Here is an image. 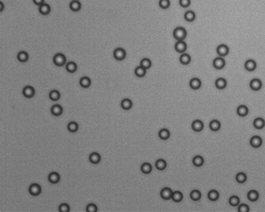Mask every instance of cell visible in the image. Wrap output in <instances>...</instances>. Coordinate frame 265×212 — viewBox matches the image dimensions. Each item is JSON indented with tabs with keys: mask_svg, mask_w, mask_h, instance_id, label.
Here are the masks:
<instances>
[{
	"mask_svg": "<svg viewBox=\"0 0 265 212\" xmlns=\"http://www.w3.org/2000/svg\"><path fill=\"white\" fill-rule=\"evenodd\" d=\"M80 85L82 88H89L91 85V80L90 79L88 76H83L80 80Z\"/></svg>",
	"mask_w": 265,
	"mask_h": 212,
	"instance_id": "cell-23",
	"label": "cell"
},
{
	"mask_svg": "<svg viewBox=\"0 0 265 212\" xmlns=\"http://www.w3.org/2000/svg\"><path fill=\"white\" fill-rule=\"evenodd\" d=\"M120 104H121L122 109H124V110H129L133 107V102L129 99H124L121 101Z\"/></svg>",
	"mask_w": 265,
	"mask_h": 212,
	"instance_id": "cell-32",
	"label": "cell"
},
{
	"mask_svg": "<svg viewBox=\"0 0 265 212\" xmlns=\"http://www.w3.org/2000/svg\"><path fill=\"white\" fill-rule=\"evenodd\" d=\"M173 37L177 41H184L187 36V32L182 27H176L173 31Z\"/></svg>",
	"mask_w": 265,
	"mask_h": 212,
	"instance_id": "cell-1",
	"label": "cell"
},
{
	"mask_svg": "<svg viewBox=\"0 0 265 212\" xmlns=\"http://www.w3.org/2000/svg\"><path fill=\"white\" fill-rule=\"evenodd\" d=\"M184 19L186 20V22H192L195 19V13L194 11L192 10H188L185 12L184 14Z\"/></svg>",
	"mask_w": 265,
	"mask_h": 212,
	"instance_id": "cell-27",
	"label": "cell"
},
{
	"mask_svg": "<svg viewBox=\"0 0 265 212\" xmlns=\"http://www.w3.org/2000/svg\"><path fill=\"white\" fill-rule=\"evenodd\" d=\"M59 210L61 212H68L70 211V206L66 203L61 204V206H59Z\"/></svg>",
	"mask_w": 265,
	"mask_h": 212,
	"instance_id": "cell-46",
	"label": "cell"
},
{
	"mask_svg": "<svg viewBox=\"0 0 265 212\" xmlns=\"http://www.w3.org/2000/svg\"><path fill=\"white\" fill-rule=\"evenodd\" d=\"M156 168L159 171H163V170L166 169L167 167V162L166 161L163 160V159H158L157 160V162H155Z\"/></svg>",
	"mask_w": 265,
	"mask_h": 212,
	"instance_id": "cell-36",
	"label": "cell"
},
{
	"mask_svg": "<svg viewBox=\"0 0 265 212\" xmlns=\"http://www.w3.org/2000/svg\"><path fill=\"white\" fill-rule=\"evenodd\" d=\"M51 113L54 116L58 117V116L62 115V113H63V108L60 104H55V105H53L51 108Z\"/></svg>",
	"mask_w": 265,
	"mask_h": 212,
	"instance_id": "cell-18",
	"label": "cell"
},
{
	"mask_svg": "<svg viewBox=\"0 0 265 212\" xmlns=\"http://www.w3.org/2000/svg\"><path fill=\"white\" fill-rule=\"evenodd\" d=\"M216 52L217 54L219 55V56L225 57V56H226L229 54V49L228 46L226 45V44H220V45L217 46Z\"/></svg>",
	"mask_w": 265,
	"mask_h": 212,
	"instance_id": "cell-4",
	"label": "cell"
},
{
	"mask_svg": "<svg viewBox=\"0 0 265 212\" xmlns=\"http://www.w3.org/2000/svg\"><path fill=\"white\" fill-rule=\"evenodd\" d=\"M172 189L169 187H164L163 189H161V192H160V196L163 199V200H169L172 199Z\"/></svg>",
	"mask_w": 265,
	"mask_h": 212,
	"instance_id": "cell-11",
	"label": "cell"
},
{
	"mask_svg": "<svg viewBox=\"0 0 265 212\" xmlns=\"http://www.w3.org/2000/svg\"><path fill=\"white\" fill-rule=\"evenodd\" d=\"M190 197L192 200L194 201H197L201 198V191H198V190H193V191L191 192L190 194Z\"/></svg>",
	"mask_w": 265,
	"mask_h": 212,
	"instance_id": "cell-41",
	"label": "cell"
},
{
	"mask_svg": "<svg viewBox=\"0 0 265 212\" xmlns=\"http://www.w3.org/2000/svg\"><path fill=\"white\" fill-rule=\"evenodd\" d=\"M179 61H180L181 64L183 65V66H187V65H189L191 63L192 58H191V56L189 54H187V53H182L180 56Z\"/></svg>",
	"mask_w": 265,
	"mask_h": 212,
	"instance_id": "cell-17",
	"label": "cell"
},
{
	"mask_svg": "<svg viewBox=\"0 0 265 212\" xmlns=\"http://www.w3.org/2000/svg\"><path fill=\"white\" fill-rule=\"evenodd\" d=\"M33 1V3L35 5H37V6H41L42 4H43V3H45V0H32Z\"/></svg>",
	"mask_w": 265,
	"mask_h": 212,
	"instance_id": "cell-49",
	"label": "cell"
},
{
	"mask_svg": "<svg viewBox=\"0 0 265 212\" xmlns=\"http://www.w3.org/2000/svg\"><path fill=\"white\" fill-rule=\"evenodd\" d=\"M146 73H147L146 69H144V68L141 67V66L137 67L136 68H135V70H134V74H135V76H137V77H138V78L144 77V76H146Z\"/></svg>",
	"mask_w": 265,
	"mask_h": 212,
	"instance_id": "cell-29",
	"label": "cell"
},
{
	"mask_svg": "<svg viewBox=\"0 0 265 212\" xmlns=\"http://www.w3.org/2000/svg\"><path fill=\"white\" fill-rule=\"evenodd\" d=\"M250 145L252 146L254 149H259L261 147L263 143V139L261 137L258 136V135H254L251 138H250Z\"/></svg>",
	"mask_w": 265,
	"mask_h": 212,
	"instance_id": "cell-5",
	"label": "cell"
},
{
	"mask_svg": "<svg viewBox=\"0 0 265 212\" xmlns=\"http://www.w3.org/2000/svg\"><path fill=\"white\" fill-rule=\"evenodd\" d=\"M219 194L216 190H211L208 192V198L211 201H216L219 199Z\"/></svg>",
	"mask_w": 265,
	"mask_h": 212,
	"instance_id": "cell-35",
	"label": "cell"
},
{
	"mask_svg": "<svg viewBox=\"0 0 265 212\" xmlns=\"http://www.w3.org/2000/svg\"><path fill=\"white\" fill-rule=\"evenodd\" d=\"M215 85L218 90H224L227 86V81L224 78H218L215 82Z\"/></svg>",
	"mask_w": 265,
	"mask_h": 212,
	"instance_id": "cell-22",
	"label": "cell"
},
{
	"mask_svg": "<svg viewBox=\"0 0 265 212\" xmlns=\"http://www.w3.org/2000/svg\"><path fill=\"white\" fill-rule=\"evenodd\" d=\"M67 128L71 133H76L79 129V125H78V124L76 122H70L68 124V125H67Z\"/></svg>",
	"mask_w": 265,
	"mask_h": 212,
	"instance_id": "cell-42",
	"label": "cell"
},
{
	"mask_svg": "<svg viewBox=\"0 0 265 212\" xmlns=\"http://www.w3.org/2000/svg\"><path fill=\"white\" fill-rule=\"evenodd\" d=\"M158 137L162 140H167L170 138V131L167 128H161L158 132Z\"/></svg>",
	"mask_w": 265,
	"mask_h": 212,
	"instance_id": "cell-33",
	"label": "cell"
},
{
	"mask_svg": "<svg viewBox=\"0 0 265 212\" xmlns=\"http://www.w3.org/2000/svg\"><path fill=\"white\" fill-rule=\"evenodd\" d=\"M53 63L56 67H63L66 63V57L63 53H56L53 56Z\"/></svg>",
	"mask_w": 265,
	"mask_h": 212,
	"instance_id": "cell-2",
	"label": "cell"
},
{
	"mask_svg": "<svg viewBox=\"0 0 265 212\" xmlns=\"http://www.w3.org/2000/svg\"><path fill=\"white\" fill-rule=\"evenodd\" d=\"M86 210L89 212H96L98 210V208L95 204L91 203L89 204L88 206H86Z\"/></svg>",
	"mask_w": 265,
	"mask_h": 212,
	"instance_id": "cell-48",
	"label": "cell"
},
{
	"mask_svg": "<svg viewBox=\"0 0 265 212\" xmlns=\"http://www.w3.org/2000/svg\"><path fill=\"white\" fill-rule=\"evenodd\" d=\"M249 114V109L245 105H240L237 108V115L240 117H245Z\"/></svg>",
	"mask_w": 265,
	"mask_h": 212,
	"instance_id": "cell-25",
	"label": "cell"
},
{
	"mask_svg": "<svg viewBox=\"0 0 265 212\" xmlns=\"http://www.w3.org/2000/svg\"><path fill=\"white\" fill-rule=\"evenodd\" d=\"M152 170V165L149 163V162H144V163L142 164L141 166V171L142 173H144V174H149Z\"/></svg>",
	"mask_w": 265,
	"mask_h": 212,
	"instance_id": "cell-34",
	"label": "cell"
},
{
	"mask_svg": "<svg viewBox=\"0 0 265 212\" xmlns=\"http://www.w3.org/2000/svg\"><path fill=\"white\" fill-rule=\"evenodd\" d=\"M236 182L240 184H243L247 181V176L246 174L244 173H237V175L235 176Z\"/></svg>",
	"mask_w": 265,
	"mask_h": 212,
	"instance_id": "cell-40",
	"label": "cell"
},
{
	"mask_svg": "<svg viewBox=\"0 0 265 212\" xmlns=\"http://www.w3.org/2000/svg\"><path fill=\"white\" fill-rule=\"evenodd\" d=\"M22 94H23L24 97L31 99V98H32L35 95V90H34L33 87H32L30 85H27L22 90Z\"/></svg>",
	"mask_w": 265,
	"mask_h": 212,
	"instance_id": "cell-10",
	"label": "cell"
},
{
	"mask_svg": "<svg viewBox=\"0 0 265 212\" xmlns=\"http://www.w3.org/2000/svg\"><path fill=\"white\" fill-rule=\"evenodd\" d=\"M66 69L69 73H75L77 70V65L74 61H69L66 64Z\"/></svg>",
	"mask_w": 265,
	"mask_h": 212,
	"instance_id": "cell-30",
	"label": "cell"
},
{
	"mask_svg": "<svg viewBox=\"0 0 265 212\" xmlns=\"http://www.w3.org/2000/svg\"><path fill=\"white\" fill-rule=\"evenodd\" d=\"M190 87L194 90V91H196V90H199V89L201 87V80L198 79V78H192L189 82Z\"/></svg>",
	"mask_w": 265,
	"mask_h": 212,
	"instance_id": "cell-16",
	"label": "cell"
},
{
	"mask_svg": "<svg viewBox=\"0 0 265 212\" xmlns=\"http://www.w3.org/2000/svg\"><path fill=\"white\" fill-rule=\"evenodd\" d=\"M183 199V195L181 191H174L172 196V200L174 202H181Z\"/></svg>",
	"mask_w": 265,
	"mask_h": 212,
	"instance_id": "cell-38",
	"label": "cell"
},
{
	"mask_svg": "<svg viewBox=\"0 0 265 212\" xmlns=\"http://www.w3.org/2000/svg\"><path fill=\"white\" fill-rule=\"evenodd\" d=\"M238 211L239 212H248L250 211V207L246 204H240L239 205L238 207Z\"/></svg>",
	"mask_w": 265,
	"mask_h": 212,
	"instance_id": "cell-45",
	"label": "cell"
},
{
	"mask_svg": "<svg viewBox=\"0 0 265 212\" xmlns=\"http://www.w3.org/2000/svg\"><path fill=\"white\" fill-rule=\"evenodd\" d=\"M209 127H210V130L213 131V132H217L221 128V124L219 120H216V119H214V120H211L209 124Z\"/></svg>",
	"mask_w": 265,
	"mask_h": 212,
	"instance_id": "cell-21",
	"label": "cell"
},
{
	"mask_svg": "<svg viewBox=\"0 0 265 212\" xmlns=\"http://www.w3.org/2000/svg\"><path fill=\"white\" fill-rule=\"evenodd\" d=\"M263 86L262 81L259 79H253L250 83V89L253 91H259Z\"/></svg>",
	"mask_w": 265,
	"mask_h": 212,
	"instance_id": "cell-9",
	"label": "cell"
},
{
	"mask_svg": "<svg viewBox=\"0 0 265 212\" xmlns=\"http://www.w3.org/2000/svg\"><path fill=\"white\" fill-rule=\"evenodd\" d=\"M28 191H29V193H30L32 196L37 197V196L41 194V192H42V188H41V186H40L38 184H37V183H33V184H32V185L29 186Z\"/></svg>",
	"mask_w": 265,
	"mask_h": 212,
	"instance_id": "cell-8",
	"label": "cell"
},
{
	"mask_svg": "<svg viewBox=\"0 0 265 212\" xmlns=\"http://www.w3.org/2000/svg\"><path fill=\"white\" fill-rule=\"evenodd\" d=\"M113 56L117 61H123L126 57V51L122 47H118L114 51Z\"/></svg>",
	"mask_w": 265,
	"mask_h": 212,
	"instance_id": "cell-3",
	"label": "cell"
},
{
	"mask_svg": "<svg viewBox=\"0 0 265 212\" xmlns=\"http://www.w3.org/2000/svg\"><path fill=\"white\" fill-rule=\"evenodd\" d=\"M204 158H203V157H201V155L195 156L193 158V159H192V163H193V165L197 167H201L204 164Z\"/></svg>",
	"mask_w": 265,
	"mask_h": 212,
	"instance_id": "cell-26",
	"label": "cell"
},
{
	"mask_svg": "<svg viewBox=\"0 0 265 212\" xmlns=\"http://www.w3.org/2000/svg\"><path fill=\"white\" fill-rule=\"evenodd\" d=\"M89 160L92 164H98L101 161L100 155L98 152H92L89 157Z\"/></svg>",
	"mask_w": 265,
	"mask_h": 212,
	"instance_id": "cell-24",
	"label": "cell"
},
{
	"mask_svg": "<svg viewBox=\"0 0 265 212\" xmlns=\"http://www.w3.org/2000/svg\"><path fill=\"white\" fill-rule=\"evenodd\" d=\"M253 127L255 128L256 129H263L265 126V121L264 119L262 118H256L253 120Z\"/></svg>",
	"mask_w": 265,
	"mask_h": 212,
	"instance_id": "cell-20",
	"label": "cell"
},
{
	"mask_svg": "<svg viewBox=\"0 0 265 212\" xmlns=\"http://www.w3.org/2000/svg\"><path fill=\"white\" fill-rule=\"evenodd\" d=\"M17 57H18V60H19L20 62L24 63V62H27V61H28L29 56H28V52H24V51H21V52H19V53H18Z\"/></svg>",
	"mask_w": 265,
	"mask_h": 212,
	"instance_id": "cell-31",
	"label": "cell"
},
{
	"mask_svg": "<svg viewBox=\"0 0 265 212\" xmlns=\"http://www.w3.org/2000/svg\"><path fill=\"white\" fill-rule=\"evenodd\" d=\"M247 197H248V199H249V200H250V201H256V200H258V199H259V192L257 191H255V190H251V191H250L249 192H248V194H247Z\"/></svg>",
	"mask_w": 265,
	"mask_h": 212,
	"instance_id": "cell-28",
	"label": "cell"
},
{
	"mask_svg": "<svg viewBox=\"0 0 265 212\" xmlns=\"http://www.w3.org/2000/svg\"><path fill=\"white\" fill-rule=\"evenodd\" d=\"M51 6L49 5L48 3H44L43 4H42L41 6L38 7V11L42 14V15H48L49 13L51 12Z\"/></svg>",
	"mask_w": 265,
	"mask_h": 212,
	"instance_id": "cell-15",
	"label": "cell"
},
{
	"mask_svg": "<svg viewBox=\"0 0 265 212\" xmlns=\"http://www.w3.org/2000/svg\"><path fill=\"white\" fill-rule=\"evenodd\" d=\"M0 6H1V8H0V12H3V9H4V5H3V3L2 1L0 2Z\"/></svg>",
	"mask_w": 265,
	"mask_h": 212,
	"instance_id": "cell-50",
	"label": "cell"
},
{
	"mask_svg": "<svg viewBox=\"0 0 265 212\" xmlns=\"http://www.w3.org/2000/svg\"><path fill=\"white\" fill-rule=\"evenodd\" d=\"M69 8L72 12H79L81 9V3L79 0H72V1H70V4H69Z\"/></svg>",
	"mask_w": 265,
	"mask_h": 212,
	"instance_id": "cell-14",
	"label": "cell"
},
{
	"mask_svg": "<svg viewBox=\"0 0 265 212\" xmlns=\"http://www.w3.org/2000/svg\"><path fill=\"white\" fill-rule=\"evenodd\" d=\"M192 128L193 129V131H195V132H201V131L203 130V128H204V124H203V122L201 121V120H200V119L194 120L192 124Z\"/></svg>",
	"mask_w": 265,
	"mask_h": 212,
	"instance_id": "cell-12",
	"label": "cell"
},
{
	"mask_svg": "<svg viewBox=\"0 0 265 212\" xmlns=\"http://www.w3.org/2000/svg\"><path fill=\"white\" fill-rule=\"evenodd\" d=\"M140 66L143 67L144 69L148 70V69H150L151 67H152V61L148 58H143V59L141 60Z\"/></svg>",
	"mask_w": 265,
	"mask_h": 212,
	"instance_id": "cell-39",
	"label": "cell"
},
{
	"mask_svg": "<svg viewBox=\"0 0 265 212\" xmlns=\"http://www.w3.org/2000/svg\"><path fill=\"white\" fill-rule=\"evenodd\" d=\"M244 68L247 71L252 72L253 70H255V69L257 68V63H256V61L251 60V59L247 60L244 63Z\"/></svg>",
	"mask_w": 265,
	"mask_h": 212,
	"instance_id": "cell-13",
	"label": "cell"
},
{
	"mask_svg": "<svg viewBox=\"0 0 265 212\" xmlns=\"http://www.w3.org/2000/svg\"><path fill=\"white\" fill-rule=\"evenodd\" d=\"M60 179H61L60 175L57 173H55V172L51 173L48 175V181L52 184H56V183H58V182H60Z\"/></svg>",
	"mask_w": 265,
	"mask_h": 212,
	"instance_id": "cell-19",
	"label": "cell"
},
{
	"mask_svg": "<svg viewBox=\"0 0 265 212\" xmlns=\"http://www.w3.org/2000/svg\"><path fill=\"white\" fill-rule=\"evenodd\" d=\"M49 98L52 100V101H56V100H60L61 98V94L57 90H52L50 93H49Z\"/></svg>",
	"mask_w": 265,
	"mask_h": 212,
	"instance_id": "cell-37",
	"label": "cell"
},
{
	"mask_svg": "<svg viewBox=\"0 0 265 212\" xmlns=\"http://www.w3.org/2000/svg\"><path fill=\"white\" fill-rule=\"evenodd\" d=\"M226 66V61L225 59L221 56L216 57L214 59L213 61V67L216 69V70H222L223 68Z\"/></svg>",
	"mask_w": 265,
	"mask_h": 212,
	"instance_id": "cell-6",
	"label": "cell"
},
{
	"mask_svg": "<svg viewBox=\"0 0 265 212\" xmlns=\"http://www.w3.org/2000/svg\"><path fill=\"white\" fill-rule=\"evenodd\" d=\"M240 198L237 197V196H232V197H229V203L230 204V206H237L240 205Z\"/></svg>",
	"mask_w": 265,
	"mask_h": 212,
	"instance_id": "cell-43",
	"label": "cell"
},
{
	"mask_svg": "<svg viewBox=\"0 0 265 212\" xmlns=\"http://www.w3.org/2000/svg\"><path fill=\"white\" fill-rule=\"evenodd\" d=\"M175 50L176 52H178V53H185V52L187 49V45L186 43L184 42V41H177L176 44H175Z\"/></svg>",
	"mask_w": 265,
	"mask_h": 212,
	"instance_id": "cell-7",
	"label": "cell"
},
{
	"mask_svg": "<svg viewBox=\"0 0 265 212\" xmlns=\"http://www.w3.org/2000/svg\"><path fill=\"white\" fill-rule=\"evenodd\" d=\"M158 5L161 9H168L171 5L170 0H159Z\"/></svg>",
	"mask_w": 265,
	"mask_h": 212,
	"instance_id": "cell-44",
	"label": "cell"
},
{
	"mask_svg": "<svg viewBox=\"0 0 265 212\" xmlns=\"http://www.w3.org/2000/svg\"><path fill=\"white\" fill-rule=\"evenodd\" d=\"M179 4L182 8H188L191 5V0H179Z\"/></svg>",
	"mask_w": 265,
	"mask_h": 212,
	"instance_id": "cell-47",
	"label": "cell"
}]
</instances>
